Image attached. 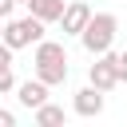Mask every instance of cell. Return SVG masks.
Listing matches in <instances>:
<instances>
[{"label": "cell", "mask_w": 127, "mask_h": 127, "mask_svg": "<svg viewBox=\"0 0 127 127\" xmlns=\"http://www.w3.org/2000/svg\"><path fill=\"white\" fill-rule=\"evenodd\" d=\"M36 79H44L48 87H60L67 79V52L56 40H40L36 44Z\"/></svg>", "instance_id": "1"}, {"label": "cell", "mask_w": 127, "mask_h": 127, "mask_svg": "<svg viewBox=\"0 0 127 127\" xmlns=\"http://www.w3.org/2000/svg\"><path fill=\"white\" fill-rule=\"evenodd\" d=\"M115 32H119V20H115L111 12H91V20H87V28L79 32V40H83V48H87L91 56H103V52H111Z\"/></svg>", "instance_id": "2"}, {"label": "cell", "mask_w": 127, "mask_h": 127, "mask_svg": "<svg viewBox=\"0 0 127 127\" xmlns=\"http://www.w3.org/2000/svg\"><path fill=\"white\" fill-rule=\"evenodd\" d=\"M44 40V20L40 16H20V20H4V44L16 52V48H32Z\"/></svg>", "instance_id": "3"}, {"label": "cell", "mask_w": 127, "mask_h": 127, "mask_svg": "<svg viewBox=\"0 0 127 127\" xmlns=\"http://www.w3.org/2000/svg\"><path fill=\"white\" fill-rule=\"evenodd\" d=\"M87 20H91V8H87L83 0H67V8H64V16H60L64 36H79V32L87 28Z\"/></svg>", "instance_id": "4"}, {"label": "cell", "mask_w": 127, "mask_h": 127, "mask_svg": "<svg viewBox=\"0 0 127 127\" xmlns=\"http://www.w3.org/2000/svg\"><path fill=\"white\" fill-rule=\"evenodd\" d=\"M87 79H91V87H99V91H111V87L119 83V75H115V67H111V60H107V52H103V56H95V64H91Z\"/></svg>", "instance_id": "5"}, {"label": "cell", "mask_w": 127, "mask_h": 127, "mask_svg": "<svg viewBox=\"0 0 127 127\" xmlns=\"http://www.w3.org/2000/svg\"><path fill=\"white\" fill-rule=\"evenodd\" d=\"M71 107H75V115H83V119H95V115L103 111V91L87 83L83 91H75V103H71Z\"/></svg>", "instance_id": "6"}, {"label": "cell", "mask_w": 127, "mask_h": 127, "mask_svg": "<svg viewBox=\"0 0 127 127\" xmlns=\"http://www.w3.org/2000/svg\"><path fill=\"white\" fill-rule=\"evenodd\" d=\"M16 99L36 111L40 103H48V83L44 79H24V83H16Z\"/></svg>", "instance_id": "7"}, {"label": "cell", "mask_w": 127, "mask_h": 127, "mask_svg": "<svg viewBox=\"0 0 127 127\" xmlns=\"http://www.w3.org/2000/svg\"><path fill=\"white\" fill-rule=\"evenodd\" d=\"M28 8H32V16H40L44 24H52V20H60L64 16V0H28Z\"/></svg>", "instance_id": "8"}, {"label": "cell", "mask_w": 127, "mask_h": 127, "mask_svg": "<svg viewBox=\"0 0 127 127\" xmlns=\"http://www.w3.org/2000/svg\"><path fill=\"white\" fill-rule=\"evenodd\" d=\"M36 123H40V127H56V123H64V107H56V103H40V107H36Z\"/></svg>", "instance_id": "9"}, {"label": "cell", "mask_w": 127, "mask_h": 127, "mask_svg": "<svg viewBox=\"0 0 127 127\" xmlns=\"http://www.w3.org/2000/svg\"><path fill=\"white\" fill-rule=\"evenodd\" d=\"M107 60H111V67H115L119 83H127V52H107Z\"/></svg>", "instance_id": "10"}, {"label": "cell", "mask_w": 127, "mask_h": 127, "mask_svg": "<svg viewBox=\"0 0 127 127\" xmlns=\"http://www.w3.org/2000/svg\"><path fill=\"white\" fill-rule=\"evenodd\" d=\"M8 91H16V75H12V67H0V95H8Z\"/></svg>", "instance_id": "11"}, {"label": "cell", "mask_w": 127, "mask_h": 127, "mask_svg": "<svg viewBox=\"0 0 127 127\" xmlns=\"http://www.w3.org/2000/svg\"><path fill=\"white\" fill-rule=\"evenodd\" d=\"M0 67H12V48L0 40Z\"/></svg>", "instance_id": "12"}, {"label": "cell", "mask_w": 127, "mask_h": 127, "mask_svg": "<svg viewBox=\"0 0 127 127\" xmlns=\"http://www.w3.org/2000/svg\"><path fill=\"white\" fill-rule=\"evenodd\" d=\"M0 127H16V115H12V111H4V107H0Z\"/></svg>", "instance_id": "13"}, {"label": "cell", "mask_w": 127, "mask_h": 127, "mask_svg": "<svg viewBox=\"0 0 127 127\" xmlns=\"http://www.w3.org/2000/svg\"><path fill=\"white\" fill-rule=\"evenodd\" d=\"M12 8H16V0H0V20H8V16H12Z\"/></svg>", "instance_id": "14"}, {"label": "cell", "mask_w": 127, "mask_h": 127, "mask_svg": "<svg viewBox=\"0 0 127 127\" xmlns=\"http://www.w3.org/2000/svg\"><path fill=\"white\" fill-rule=\"evenodd\" d=\"M0 40H4V20H0Z\"/></svg>", "instance_id": "15"}, {"label": "cell", "mask_w": 127, "mask_h": 127, "mask_svg": "<svg viewBox=\"0 0 127 127\" xmlns=\"http://www.w3.org/2000/svg\"><path fill=\"white\" fill-rule=\"evenodd\" d=\"M16 4H28V0H16Z\"/></svg>", "instance_id": "16"}]
</instances>
